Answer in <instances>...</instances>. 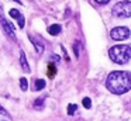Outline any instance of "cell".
<instances>
[{
  "mask_svg": "<svg viewBox=\"0 0 131 121\" xmlns=\"http://www.w3.org/2000/svg\"><path fill=\"white\" fill-rule=\"evenodd\" d=\"M82 103H83V106H85V108H90V107H92V101H90V98H89V97H85Z\"/></svg>",
  "mask_w": 131,
  "mask_h": 121,
  "instance_id": "16",
  "label": "cell"
},
{
  "mask_svg": "<svg viewBox=\"0 0 131 121\" xmlns=\"http://www.w3.org/2000/svg\"><path fill=\"white\" fill-rule=\"evenodd\" d=\"M76 108H78L76 104H69V106H68V114L69 115H73L75 111H76Z\"/></svg>",
  "mask_w": 131,
  "mask_h": 121,
  "instance_id": "15",
  "label": "cell"
},
{
  "mask_svg": "<svg viewBox=\"0 0 131 121\" xmlns=\"http://www.w3.org/2000/svg\"><path fill=\"white\" fill-rule=\"evenodd\" d=\"M14 2H17V3H20V4H21V0H14Z\"/></svg>",
  "mask_w": 131,
  "mask_h": 121,
  "instance_id": "20",
  "label": "cell"
},
{
  "mask_svg": "<svg viewBox=\"0 0 131 121\" xmlns=\"http://www.w3.org/2000/svg\"><path fill=\"white\" fill-rule=\"evenodd\" d=\"M94 2L99 3V4H107V3L110 2V0H94Z\"/></svg>",
  "mask_w": 131,
  "mask_h": 121,
  "instance_id": "18",
  "label": "cell"
},
{
  "mask_svg": "<svg viewBox=\"0 0 131 121\" xmlns=\"http://www.w3.org/2000/svg\"><path fill=\"white\" fill-rule=\"evenodd\" d=\"M52 61H59V56H58V55H52Z\"/></svg>",
  "mask_w": 131,
  "mask_h": 121,
  "instance_id": "19",
  "label": "cell"
},
{
  "mask_svg": "<svg viewBox=\"0 0 131 121\" xmlns=\"http://www.w3.org/2000/svg\"><path fill=\"white\" fill-rule=\"evenodd\" d=\"M30 39H31V42L34 44V47H35V49H37V53L38 55H41V53L44 52V45L41 44L40 41H37L35 38H32V37H30Z\"/></svg>",
  "mask_w": 131,
  "mask_h": 121,
  "instance_id": "8",
  "label": "cell"
},
{
  "mask_svg": "<svg viewBox=\"0 0 131 121\" xmlns=\"http://www.w3.org/2000/svg\"><path fill=\"white\" fill-rule=\"evenodd\" d=\"M48 32L51 34V35H58V34L61 32V25L59 24H52L48 27Z\"/></svg>",
  "mask_w": 131,
  "mask_h": 121,
  "instance_id": "9",
  "label": "cell"
},
{
  "mask_svg": "<svg viewBox=\"0 0 131 121\" xmlns=\"http://www.w3.org/2000/svg\"><path fill=\"white\" fill-rule=\"evenodd\" d=\"M0 23H2V27H3L4 32H6L7 35L10 37V38L16 39V34H14V27H13V24H10V23L7 21V20L4 18L3 16H2V13H0Z\"/></svg>",
  "mask_w": 131,
  "mask_h": 121,
  "instance_id": "5",
  "label": "cell"
},
{
  "mask_svg": "<svg viewBox=\"0 0 131 121\" xmlns=\"http://www.w3.org/2000/svg\"><path fill=\"white\" fill-rule=\"evenodd\" d=\"M10 118H12V115L6 111V108H3V107L0 106V121H7Z\"/></svg>",
  "mask_w": 131,
  "mask_h": 121,
  "instance_id": "10",
  "label": "cell"
},
{
  "mask_svg": "<svg viewBox=\"0 0 131 121\" xmlns=\"http://www.w3.org/2000/svg\"><path fill=\"white\" fill-rule=\"evenodd\" d=\"M20 63H21V68L24 69V72L30 73V66H28V62H27V58H26L24 51H21V52H20Z\"/></svg>",
  "mask_w": 131,
  "mask_h": 121,
  "instance_id": "7",
  "label": "cell"
},
{
  "mask_svg": "<svg viewBox=\"0 0 131 121\" xmlns=\"http://www.w3.org/2000/svg\"><path fill=\"white\" fill-rule=\"evenodd\" d=\"M108 56L114 63L124 65L131 59V47L130 45H114L108 49Z\"/></svg>",
  "mask_w": 131,
  "mask_h": 121,
  "instance_id": "2",
  "label": "cell"
},
{
  "mask_svg": "<svg viewBox=\"0 0 131 121\" xmlns=\"http://www.w3.org/2000/svg\"><path fill=\"white\" fill-rule=\"evenodd\" d=\"M9 13H10V16H12L13 18L17 20L18 27H20V28H24V25H26V20H24V16H23V14H21L20 11L17 10V8H12Z\"/></svg>",
  "mask_w": 131,
  "mask_h": 121,
  "instance_id": "6",
  "label": "cell"
},
{
  "mask_svg": "<svg viewBox=\"0 0 131 121\" xmlns=\"http://www.w3.org/2000/svg\"><path fill=\"white\" fill-rule=\"evenodd\" d=\"M106 87L113 94H124L131 89V73L125 70H114L106 80Z\"/></svg>",
  "mask_w": 131,
  "mask_h": 121,
  "instance_id": "1",
  "label": "cell"
},
{
  "mask_svg": "<svg viewBox=\"0 0 131 121\" xmlns=\"http://www.w3.org/2000/svg\"><path fill=\"white\" fill-rule=\"evenodd\" d=\"M130 30L127 27H116L110 31V37L114 41H124L130 37Z\"/></svg>",
  "mask_w": 131,
  "mask_h": 121,
  "instance_id": "4",
  "label": "cell"
},
{
  "mask_svg": "<svg viewBox=\"0 0 131 121\" xmlns=\"http://www.w3.org/2000/svg\"><path fill=\"white\" fill-rule=\"evenodd\" d=\"M44 101H45V97H38L37 100L34 101V107L35 108H41L44 106Z\"/></svg>",
  "mask_w": 131,
  "mask_h": 121,
  "instance_id": "13",
  "label": "cell"
},
{
  "mask_svg": "<svg viewBox=\"0 0 131 121\" xmlns=\"http://www.w3.org/2000/svg\"><path fill=\"white\" fill-rule=\"evenodd\" d=\"M20 87H21V90H24V92L28 89V80H27L26 78H21L20 79Z\"/></svg>",
  "mask_w": 131,
  "mask_h": 121,
  "instance_id": "14",
  "label": "cell"
},
{
  "mask_svg": "<svg viewBox=\"0 0 131 121\" xmlns=\"http://www.w3.org/2000/svg\"><path fill=\"white\" fill-rule=\"evenodd\" d=\"M79 47H80V42H75L73 51H75V55H76V56H79Z\"/></svg>",
  "mask_w": 131,
  "mask_h": 121,
  "instance_id": "17",
  "label": "cell"
},
{
  "mask_svg": "<svg viewBox=\"0 0 131 121\" xmlns=\"http://www.w3.org/2000/svg\"><path fill=\"white\" fill-rule=\"evenodd\" d=\"M111 13L117 18H128L131 17V2L130 0H123L113 6Z\"/></svg>",
  "mask_w": 131,
  "mask_h": 121,
  "instance_id": "3",
  "label": "cell"
},
{
  "mask_svg": "<svg viewBox=\"0 0 131 121\" xmlns=\"http://www.w3.org/2000/svg\"><path fill=\"white\" fill-rule=\"evenodd\" d=\"M55 73H57V68H55V63H49L48 65V72H47V75H48V78H54L55 76Z\"/></svg>",
  "mask_w": 131,
  "mask_h": 121,
  "instance_id": "12",
  "label": "cell"
},
{
  "mask_svg": "<svg viewBox=\"0 0 131 121\" xmlns=\"http://www.w3.org/2000/svg\"><path fill=\"white\" fill-rule=\"evenodd\" d=\"M45 87V80L44 79H37L34 80V90H42Z\"/></svg>",
  "mask_w": 131,
  "mask_h": 121,
  "instance_id": "11",
  "label": "cell"
}]
</instances>
